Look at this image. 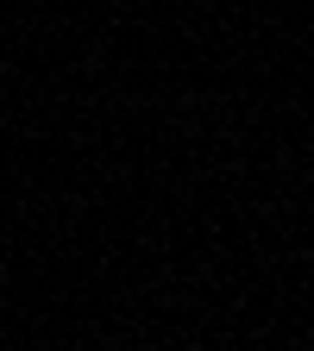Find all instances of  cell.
<instances>
[{"label": "cell", "mask_w": 314, "mask_h": 351, "mask_svg": "<svg viewBox=\"0 0 314 351\" xmlns=\"http://www.w3.org/2000/svg\"><path fill=\"white\" fill-rule=\"evenodd\" d=\"M195 351H201V345H195Z\"/></svg>", "instance_id": "6da1fadb"}]
</instances>
